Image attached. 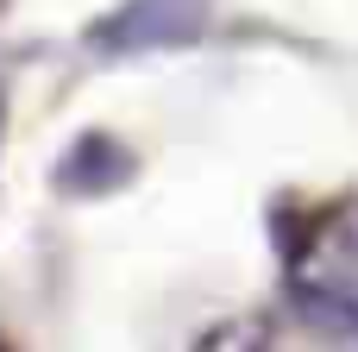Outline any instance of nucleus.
Segmentation results:
<instances>
[{
  "instance_id": "f257e3e1",
  "label": "nucleus",
  "mask_w": 358,
  "mask_h": 352,
  "mask_svg": "<svg viewBox=\"0 0 358 352\" xmlns=\"http://www.w3.org/2000/svg\"><path fill=\"white\" fill-rule=\"evenodd\" d=\"M289 296L302 321L358 334V202L308 220V239L289 258Z\"/></svg>"
},
{
  "instance_id": "f03ea898",
  "label": "nucleus",
  "mask_w": 358,
  "mask_h": 352,
  "mask_svg": "<svg viewBox=\"0 0 358 352\" xmlns=\"http://www.w3.org/2000/svg\"><path fill=\"white\" fill-rule=\"evenodd\" d=\"M201 25V0H132L120 19L101 25V38L113 50H157V44H182Z\"/></svg>"
},
{
  "instance_id": "7ed1b4c3",
  "label": "nucleus",
  "mask_w": 358,
  "mask_h": 352,
  "mask_svg": "<svg viewBox=\"0 0 358 352\" xmlns=\"http://www.w3.org/2000/svg\"><path fill=\"white\" fill-rule=\"evenodd\" d=\"M308 334H302V346H283V352H358V334H334V328H315V321H302Z\"/></svg>"
}]
</instances>
